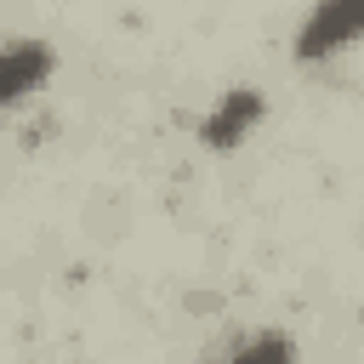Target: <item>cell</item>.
<instances>
[{"label": "cell", "instance_id": "1", "mask_svg": "<svg viewBox=\"0 0 364 364\" xmlns=\"http://www.w3.org/2000/svg\"><path fill=\"white\" fill-rule=\"evenodd\" d=\"M364 40V0H313L296 40H290V57L307 68V63H324L347 46Z\"/></svg>", "mask_w": 364, "mask_h": 364}, {"label": "cell", "instance_id": "2", "mask_svg": "<svg viewBox=\"0 0 364 364\" xmlns=\"http://www.w3.org/2000/svg\"><path fill=\"white\" fill-rule=\"evenodd\" d=\"M262 114H267V97H262L256 85H233V91H222V97L205 108L199 142H205L210 154H228V148H239V142L262 125Z\"/></svg>", "mask_w": 364, "mask_h": 364}, {"label": "cell", "instance_id": "3", "mask_svg": "<svg viewBox=\"0 0 364 364\" xmlns=\"http://www.w3.org/2000/svg\"><path fill=\"white\" fill-rule=\"evenodd\" d=\"M46 80H51V46H40V40H11L6 57H0V97H6V108H23Z\"/></svg>", "mask_w": 364, "mask_h": 364}, {"label": "cell", "instance_id": "4", "mask_svg": "<svg viewBox=\"0 0 364 364\" xmlns=\"http://www.w3.org/2000/svg\"><path fill=\"white\" fill-rule=\"evenodd\" d=\"M216 364H296V341H290L284 330H256V336H245L233 353H222Z\"/></svg>", "mask_w": 364, "mask_h": 364}]
</instances>
